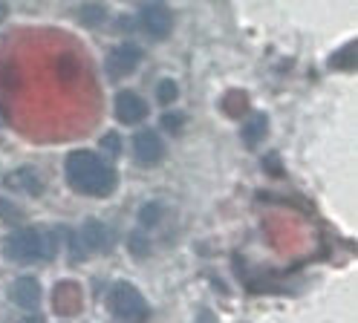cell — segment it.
<instances>
[{
  "label": "cell",
  "mask_w": 358,
  "mask_h": 323,
  "mask_svg": "<svg viewBox=\"0 0 358 323\" xmlns=\"http://www.w3.org/2000/svg\"><path fill=\"white\" fill-rule=\"evenodd\" d=\"M139 61H142V50L136 43H122V46H116L113 52L107 55V76L110 78H124V76H130V73H136V66H139Z\"/></svg>",
  "instance_id": "5b68a950"
},
{
  "label": "cell",
  "mask_w": 358,
  "mask_h": 323,
  "mask_svg": "<svg viewBox=\"0 0 358 323\" xmlns=\"http://www.w3.org/2000/svg\"><path fill=\"white\" fill-rule=\"evenodd\" d=\"M6 12H9V9H6V3H3V0H0V23H3V17H6Z\"/></svg>",
  "instance_id": "7402d4cb"
},
{
  "label": "cell",
  "mask_w": 358,
  "mask_h": 323,
  "mask_svg": "<svg viewBox=\"0 0 358 323\" xmlns=\"http://www.w3.org/2000/svg\"><path fill=\"white\" fill-rule=\"evenodd\" d=\"M0 124H3V119H0Z\"/></svg>",
  "instance_id": "603a6c76"
},
{
  "label": "cell",
  "mask_w": 358,
  "mask_h": 323,
  "mask_svg": "<svg viewBox=\"0 0 358 323\" xmlns=\"http://www.w3.org/2000/svg\"><path fill=\"white\" fill-rule=\"evenodd\" d=\"M104 17H107V9L101 3H84L78 9V20L84 23V27H101Z\"/></svg>",
  "instance_id": "5bb4252c"
},
{
  "label": "cell",
  "mask_w": 358,
  "mask_h": 323,
  "mask_svg": "<svg viewBox=\"0 0 358 323\" xmlns=\"http://www.w3.org/2000/svg\"><path fill=\"white\" fill-rule=\"evenodd\" d=\"M127 245H130V251H133V257H139V260H145L148 254H150V243H148V237L142 234V231H136V234H130Z\"/></svg>",
  "instance_id": "2e32d148"
},
{
  "label": "cell",
  "mask_w": 358,
  "mask_h": 323,
  "mask_svg": "<svg viewBox=\"0 0 358 323\" xmlns=\"http://www.w3.org/2000/svg\"><path fill=\"white\" fill-rule=\"evenodd\" d=\"M0 217H3V220H12V222H17V220H20V214L15 211V205H12V202H6V199H0Z\"/></svg>",
  "instance_id": "d6986e66"
},
{
  "label": "cell",
  "mask_w": 358,
  "mask_h": 323,
  "mask_svg": "<svg viewBox=\"0 0 358 323\" xmlns=\"http://www.w3.org/2000/svg\"><path fill=\"white\" fill-rule=\"evenodd\" d=\"M58 76H61L64 81H73V78L78 76V64H76L70 55H61V58H58Z\"/></svg>",
  "instance_id": "e0dca14e"
},
{
  "label": "cell",
  "mask_w": 358,
  "mask_h": 323,
  "mask_svg": "<svg viewBox=\"0 0 358 323\" xmlns=\"http://www.w3.org/2000/svg\"><path fill=\"white\" fill-rule=\"evenodd\" d=\"M139 23H142V29L150 35V38H156V41H162V38H168L171 35V29H173V17H171V12L162 6V3H145L142 6V12H139Z\"/></svg>",
  "instance_id": "8992f818"
},
{
  "label": "cell",
  "mask_w": 358,
  "mask_h": 323,
  "mask_svg": "<svg viewBox=\"0 0 358 323\" xmlns=\"http://www.w3.org/2000/svg\"><path fill=\"white\" fill-rule=\"evenodd\" d=\"M133 156L148 168L159 165L162 156H165V142L159 138V133L156 130H139L136 136H133Z\"/></svg>",
  "instance_id": "52a82bcc"
},
{
  "label": "cell",
  "mask_w": 358,
  "mask_h": 323,
  "mask_svg": "<svg viewBox=\"0 0 358 323\" xmlns=\"http://www.w3.org/2000/svg\"><path fill=\"white\" fill-rule=\"evenodd\" d=\"M6 185H12L15 191H24V194H29V196H41V194H43V182H41V176H38L32 168H20V171L9 173Z\"/></svg>",
  "instance_id": "30bf717a"
},
{
  "label": "cell",
  "mask_w": 358,
  "mask_h": 323,
  "mask_svg": "<svg viewBox=\"0 0 358 323\" xmlns=\"http://www.w3.org/2000/svg\"><path fill=\"white\" fill-rule=\"evenodd\" d=\"M66 182L84 196H110L116 191V171L93 150H73L66 156Z\"/></svg>",
  "instance_id": "6da1fadb"
},
{
  "label": "cell",
  "mask_w": 358,
  "mask_h": 323,
  "mask_svg": "<svg viewBox=\"0 0 358 323\" xmlns=\"http://www.w3.org/2000/svg\"><path fill=\"white\" fill-rule=\"evenodd\" d=\"M266 130H268V119L263 113H255L252 119L243 124V142H245V148H255L260 138L266 136Z\"/></svg>",
  "instance_id": "8fae6325"
},
{
  "label": "cell",
  "mask_w": 358,
  "mask_h": 323,
  "mask_svg": "<svg viewBox=\"0 0 358 323\" xmlns=\"http://www.w3.org/2000/svg\"><path fill=\"white\" fill-rule=\"evenodd\" d=\"M162 217H165V205L162 202H145L142 205V211H139V225L142 228H156L162 222Z\"/></svg>",
  "instance_id": "4fadbf2b"
},
{
  "label": "cell",
  "mask_w": 358,
  "mask_h": 323,
  "mask_svg": "<svg viewBox=\"0 0 358 323\" xmlns=\"http://www.w3.org/2000/svg\"><path fill=\"white\" fill-rule=\"evenodd\" d=\"M182 122H185L182 113H165V115H162V124H165L171 133H176L179 127H182Z\"/></svg>",
  "instance_id": "ac0fdd59"
},
{
  "label": "cell",
  "mask_w": 358,
  "mask_h": 323,
  "mask_svg": "<svg viewBox=\"0 0 358 323\" xmlns=\"http://www.w3.org/2000/svg\"><path fill=\"white\" fill-rule=\"evenodd\" d=\"M3 251H6V257H9L12 263H24V266H27V263L43 260V254H47V243H43L41 231H35V228H20V231H15V234L6 240Z\"/></svg>",
  "instance_id": "277c9868"
},
{
  "label": "cell",
  "mask_w": 358,
  "mask_h": 323,
  "mask_svg": "<svg viewBox=\"0 0 358 323\" xmlns=\"http://www.w3.org/2000/svg\"><path fill=\"white\" fill-rule=\"evenodd\" d=\"M176 96H179L176 81H171V78L159 81V87H156V99H159V104H173V101H176Z\"/></svg>",
  "instance_id": "9a60e30c"
},
{
  "label": "cell",
  "mask_w": 358,
  "mask_h": 323,
  "mask_svg": "<svg viewBox=\"0 0 358 323\" xmlns=\"http://www.w3.org/2000/svg\"><path fill=\"white\" fill-rule=\"evenodd\" d=\"M145 115H148V104H145V99L139 96V92L124 89L116 96V119L122 124H139Z\"/></svg>",
  "instance_id": "ba28073f"
},
{
  "label": "cell",
  "mask_w": 358,
  "mask_h": 323,
  "mask_svg": "<svg viewBox=\"0 0 358 323\" xmlns=\"http://www.w3.org/2000/svg\"><path fill=\"white\" fill-rule=\"evenodd\" d=\"M263 165H266V171H268V173H272V176H280V165H278V153H268V156H266V162H263Z\"/></svg>",
  "instance_id": "ffe728a7"
},
{
  "label": "cell",
  "mask_w": 358,
  "mask_h": 323,
  "mask_svg": "<svg viewBox=\"0 0 358 323\" xmlns=\"http://www.w3.org/2000/svg\"><path fill=\"white\" fill-rule=\"evenodd\" d=\"M101 145H104L110 153H119V136H116V133H107V136L101 138Z\"/></svg>",
  "instance_id": "44dd1931"
},
{
  "label": "cell",
  "mask_w": 358,
  "mask_h": 323,
  "mask_svg": "<svg viewBox=\"0 0 358 323\" xmlns=\"http://www.w3.org/2000/svg\"><path fill=\"white\" fill-rule=\"evenodd\" d=\"M107 309L113 312L119 320H145L148 317V303L139 294V289H133L130 283H116L107 294Z\"/></svg>",
  "instance_id": "3957f363"
},
{
  "label": "cell",
  "mask_w": 358,
  "mask_h": 323,
  "mask_svg": "<svg viewBox=\"0 0 358 323\" xmlns=\"http://www.w3.org/2000/svg\"><path fill=\"white\" fill-rule=\"evenodd\" d=\"M12 300L20 306V309H35L41 303V283L35 277H17L12 283Z\"/></svg>",
  "instance_id": "9c48e42d"
},
{
  "label": "cell",
  "mask_w": 358,
  "mask_h": 323,
  "mask_svg": "<svg viewBox=\"0 0 358 323\" xmlns=\"http://www.w3.org/2000/svg\"><path fill=\"white\" fill-rule=\"evenodd\" d=\"M358 61V43H344L338 52L329 55V66L332 69H341V73H352Z\"/></svg>",
  "instance_id": "7c38bea8"
},
{
  "label": "cell",
  "mask_w": 358,
  "mask_h": 323,
  "mask_svg": "<svg viewBox=\"0 0 358 323\" xmlns=\"http://www.w3.org/2000/svg\"><path fill=\"white\" fill-rule=\"evenodd\" d=\"M110 245H113V231H110L101 220H87L70 237L73 260H87L93 251H107Z\"/></svg>",
  "instance_id": "7a4b0ae2"
}]
</instances>
